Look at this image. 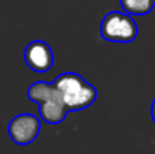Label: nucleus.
<instances>
[{
	"mask_svg": "<svg viewBox=\"0 0 155 154\" xmlns=\"http://www.w3.org/2000/svg\"><path fill=\"white\" fill-rule=\"evenodd\" d=\"M120 5L129 15H147L153 11L155 0H120Z\"/></svg>",
	"mask_w": 155,
	"mask_h": 154,
	"instance_id": "nucleus-6",
	"label": "nucleus"
},
{
	"mask_svg": "<svg viewBox=\"0 0 155 154\" xmlns=\"http://www.w3.org/2000/svg\"><path fill=\"white\" fill-rule=\"evenodd\" d=\"M23 57L27 67L34 72H48L54 64V55L51 45L42 40H34L25 48Z\"/></svg>",
	"mask_w": 155,
	"mask_h": 154,
	"instance_id": "nucleus-5",
	"label": "nucleus"
},
{
	"mask_svg": "<svg viewBox=\"0 0 155 154\" xmlns=\"http://www.w3.org/2000/svg\"><path fill=\"white\" fill-rule=\"evenodd\" d=\"M151 117H153V122L155 123V98L151 104Z\"/></svg>",
	"mask_w": 155,
	"mask_h": 154,
	"instance_id": "nucleus-7",
	"label": "nucleus"
},
{
	"mask_svg": "<svg viewBox=\"0 0 155 154\" xmlns=\"http://www.w3.org/2000/svg\"><path fill=\"white\" fill-rule=\"evenodd\" d=\"M60 90L70 112H79L91 106L98 97V92L91 83L76 72H63L53 82Z\"/></svg>",
	"mask_w": 155,
	"mask_h": 154,
	"instance_id": "nucleus-2",
	"label": "nucleus"
},
{
	"mask_svg": "<svg viewBox=\"0 0 155 154\" xmlns=\"http://www.w3.org/2000/svg\"><path fill=\"white\" fill-rule=\"evenodd\" d=\"M8 136L18 146H26L37 139L41 131V119L31 113H19L8 123Z\"/></svg>",
	"mask_w": 155,
	"mask_h": 154,
	"instance_id": "nucleus-4",
	"label": "nucleus"
},
{
	"mask_svg": "<svg viewBox=\"0 0 155 154\" xmlns=\"http://www.w3.org/2000/svg\"><path fill=\"white\" fill-rule=\"evenodd\" d=\"M27 97L38 105V113L42 122L51 126L60 124L70 113L60 90L54 83L38 81L30 85L26 92Z\"/></svg>",
	"mask_w": 155,
	"mask_h": 154,
	"instance_id": "nucleus-1",
	"label": "nucleus"
},
{
	"mask_svg": "<svg viewBox=\"0 0 155 154\" xmlns=\"http://www.w3.org/2000/svg\"><path fill=\"white\" fill-rule=\"evenodd\" d=\"M99 33L104 40L110 42L128 44L137 37L139 29L132 15L125 11H110L102 18Z\"/></svg>",
	"mask_w": 155,
	"mask_h": 154,
	"instance_id": "nucleus-3",
	"label": "nucleus"
}]
</instances>
